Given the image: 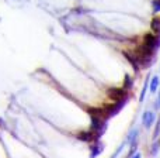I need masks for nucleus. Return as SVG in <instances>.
<instances>
[{
  "mask_svg": "<svg viewBox=\"0 0 160 158\" xmlns=\"http://www.w3.org/2000/svg\"><path fill=\"white\" fill-rule=\"evenodd\" d=\"M131 158H142V155H141V153H136L135 155H132Z\"/></svg>",
  "mask_w": 160,
  "mask_h": 158,
  "instance_id": "15",
  "label": "nucleus"
},
{
  "mask_svg": "<svg viewBox=\"0 0 160 158\" xmlns=\"http://www.w3.org/2000/svg\"><path fill=\"white\" fill-rule=\"evenodd\" d=\"M159 150H160V140H156V141L152 143V147H150V155H153V157L158 155Z\"/></svg>",
  "mask_w": 160,
  "mask_h": 158,
  "instance_id": "9",
  "label": "nucleus"
},
{
  "mask_svg": "<svg viewBox=\"0 0 160 158\" xmlns=\"http://www.w3.org/2000/svg\"><path fill=\"white\" fill-rule=\"evenodd\" d=\"M122 148H124V144H122L121 147H119L118 150H117V153H114V155L111 157V158H117V157H118V155H119V153H121V151H122Z\"/></svg>",
  "mask_w": 160,
  "mask_h": 158,
  "instance_id": "13",
  "label": "nucleus"
},
{
  "mask_svg": "<svg viewBox=\"0 0 160 158\" xmlns=\"http://www.w3.org/2000/svg\"><path fill=\"white\" fill-rule=\"evenodd\" d=\"M149 80H150V75H148L146 79H145V83H143V89H142V92H141V97H139L141 102L145 100V96H146V92H148V86H149Z\"/></svg>",
  "mask_w": 160,
  "mask_h": 158,
  "instance_id": "6",
  "label": "nucleus"
},
{
  "mask_svg": "<svg viewBox=\"0 0 160 158\" xmlns=\"http://www.w3.org/2000/svg\"><path fill=\"white\" fill-rule=\"evenodd\" d=\"M156 122V114L153 113V112H145L143 114H142V123H143L145 128H148L149 130L150 127L153 126V123Z\"/></svg>",
  "mask_w": 160,
  "mask_h": 158,
  "instance_id": "1",
  "label": "nucleus"
},
{
  "mask_svg": "<svg viewBox=\"0 0 160 158\" xmlns=\"http://www.w3.org/2000/svg\"><path fill=\"white\" fill-rule=\"evenodd\" d=\"M125 57H127V59L132 64V67L135 68V71L138 72L139 68H141V65H139V61H138V57H136V54H132V52H125Z\"/></svg>",
  "mask_w": 160,
  "mask_h": 158,
  "instance_id": "3",
  "label": "nucleus"
},
{
  "mask_svg": "<svg viewBox=\"0 0 160 158\" xmlns=\"http://www.w3.org/2000/svg\"><path fill=\"white\" fill-rule=\"evenodd\" d=\"M159 88V76H153L150 79V93H156Z\"/></svg>",
  "mask_w": 160,
  "mask_h": 158,
  "instance_id": "7",
  "label": "nucleus"
},
{
  "mask_svg": "<svg viewBox=\"0 0 160 158\" xmlns=\"http://www.w3.org/2000/svg\"><path fill=\"white\" fill-rule=\"evenodd\" d=\"M153 11L155 13L160 11V0H153Z\"/></svg>",
  "mask_w": 160,
  "mask_h": 158,
  "instance_id": "12",
  "label": "nucleus"
},
{
  "mask_svg": "<svg viewBox=\"0 0 160 158\" xmlns=\"http://www.w3.org/2000/svg\"><path fill=\"white\" fill-rule=\"evenodd\" d=\"M138 136H139V131L135 128V130H132L129 134H128V140H127V141L129 143V144H133L135 141H138Z\"/></svg>",
  "mask_w": 160,
  "mask_h": 158,
  "instance_id": "8",
  "label": "nucleus"
},
{
  "mask_svg": "<svg viewBox=\"0 0 160 158\" xmlns=\"http://www.w3.org/2000/svg\"><path fill=\"white\" fill-rule=\"evenodd\" d=\"M101 151H102V145L100 144L98 141H96V143H94V145H91V153H90V157H91V158L98 157L100 154H101Z\"/></svg>",
  "mask_w": 160,
  "mask_h": 158,
  "instance_id": "4",
  "label": "nucleus"
},
{
  "mask_svg": "<svg viewBox=\"0 0 160 158\" xmlns=\"http://www.w3.org/2000/svg\"><path fill=\"white\" fill-rule=\"evenodd\" d=\"M110 97L115 102H119V100L128 99V95L125 89H111L110 90Z\"/></svg>",
  "mask_w": 160,
  "mask_h": 158,
  "instance_id": "2",
  "label": "nucleus"
},
{
  "mask_svg": "<svg viewBox=\"0 0 160 158\" xmlns=\"http://www.w3.org/2000/svg\"><path fill=\"white\" fill-rule=\"evenodd\" d=\"M150 27H152L153 33L158 34V37H160V17H155V19L152 20V24H150Z\"/></svg>",
  "mask_w": 160,
  "mask_h": 158,
  "instance_id": "5",
  "label": "nucleus"
},
{
  "mask_svg": "<svg viewBox=\"0 0 160 158\" xmlns=\"http://www.w3.org/2000/svg\"><path fill=\"white\" fill-rule=\"evenodd\" d=\"M156 109H160V93L158 96V102H156Z\"/></svg>",
  "mask_w": 160,
  "mask_h": 158,
  "instance_id": "14",
  "label": "nucleus"
},
{
  "mask_svg": "<svg viewBox=\"0 0 160 158\" xmlns=\"http://www.w3.org/2000/svg\"><path fill=\"white\" fill-rule=\"evenodd\" d=\"M132 85H133L132 78H131V76H127V78H125V86H124V89H125V90H127V89H131V88H132Z\"/></svg>",
  "mask_w": 160,
  "mask_h": 158,
  "instance_id": "11",
  "label": "nucleus"
},
{
  "mask_svg": "<svg viewBox=\"0 0 160 158\" xmlns=\"http://www.w3.org/2000/svg\"><path fill=\"white\" fill-rule=\"evenodd\" d=\"M159 136H160V119L156 122V126H155V131H153V141L159 140Z\"/></svg>",
  "mask_w": 160,
  "mask_h": 158,
  "instance_id": "10",
  "label": "nucleus"
}]
</instances>
